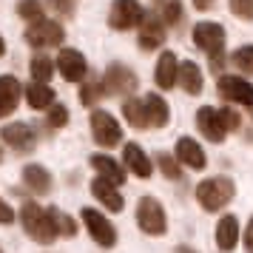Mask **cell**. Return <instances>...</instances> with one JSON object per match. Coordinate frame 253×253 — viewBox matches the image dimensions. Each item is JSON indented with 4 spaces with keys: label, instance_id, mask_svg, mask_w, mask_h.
I'll use <instances>...</instances> for the list:
<instances>
[{
    "label": "cell",
    "instance_id": "6da1fadb",
    "mask_svg": "<svg viewBox=\"0 0 253 253\" xmlns=\"http://www.w3.org/2000/svg\"><path fill=\"white\" fill-rule=\"evenodd\" d=\"M20 225L37 245H51L57 239V228L51 222V213L46 208H40L37 202H23L20 205Z\"/></svg>",
    "mask_w": 253,
    "mask_h": 253
},
{
    "label": "cell",
    "instance_id": "7a4b0ae2",
    "mask_svg": "<svg viewBox=\"0 0 253 253\" xmlns=\"http://www.w3.org/2000/svg\"><path fill=\"white\" fill-rule=\"evenodd\" d=\"M194 194H196V202H199L202 211L216 213V211H222L236 196V185L230 182L228 176H208V179H202V182L196 185Z\"/></svg>",
    "mask_w": 253,
    "mask_h": 253
},
{
    "label": "cell",
    "instance_id": "3957f363",
    "mask_svg": "<svg viewBox=\"0 0 253 253\" xmlns=\"http://www.w3.org/2000/svg\"><path fill=\"white\" fill-rule=\"evenodd\" d=\"M137 225L142 233L148 236H162L168 230V216H165V208L160 199L154 196H142L137 202Z\"/></svg>",
    "mask_w": 253,
    "mask_h": 253
},
{
    "label": "cell",
    "instance_id": "277c9868",
    "mask_svg": "<svg viewBox=\"0 0 253 253\" xmlns=\"http://www.w3.org/2000/svg\"><path fill=\"white\" fill-rule=\"evenodd\" d=\"M194 43L196 48H202L211 63H213V69L222 66V48H225V29L219 23H196L194 26Z\"/></svg>",
    "mask_w": 253,
    "mask_h": 253
},
{
    "label": "cell",
    "instance_id": "5b68a950",
    "mask_svg": "<svg viewBox=\"0 0 253 253\" xmlns=\"http://www.w3.org/2000/svg\"><path fill=\"white\" fill-rule=\"evenodd\" d=\"M88 126H91L94 142L103 145V148H117V145L123 142V128H120V123H117V117L108 114V111H103V108H94L91 111Z\"/></svg>",
    "mask_w": 253,
    "mask_h": 253
},
{
    "label": "cell",
    "instance_id": "8992f818",
    "mask_svg": "<svg viewBox=\"0 0 253 253\" xmlns=\"http://www.w3.org/2000/svg\"><path fill=\"white\" fill-rule=\"evenodd\" d=\"M63 37H66L63 26L57 20H46V17L29 23V29H26V43L32 48H54L63 43Z\"/></svg>",
    "mask_w": 253,
    "mask_h": 253
},
{
    "label": "cell",
    "instance_id": "52a82bcc",
    "mask_svg": "<svg viewBox=\"0 0 253 253\" xmlns=\"http://www.w3.org/2000/svg\"><path fill=\"white\" fill-rule=\"evenodd\" d=\"M80 219H83V225H85V230H88V236H91L100 248H114L117 245L114 225H111L100 211H94V208H83Z\"/></svg>",
    "mask_w": 253,
    "mask_h": 253
},
{
    "label": "cell",
    "instance_id": "ba28073f",
    "mask_svg": "<svg viewBox=\"0 0 253 253\" xmlns=\"http://www.w3.org/2000/svg\"><path fill=\"white\" fill-rule=\"evenodd\" d=\"M103 85H105V94H134L139 88V77L134 71L123 66V63H111L108 71H105L103 77Z\"/></svg>",
    "mask_w": 253,
    "mask_h": 253
},
{
    "label": "cell",
    "instance_id": "9c48e42d",
    "mask_svg": "<svg viewBox=\"0 0 253 253\" xmlns=\"http://www.w3.org/2000/svg\"><path fill=\"white\" fill-rule=\"evenodd\" d=\"M142 14L145 12H142L139 0H114L111 3V12H108V26L117 29V32H128V29L139 26Z\"/></svg>",
    "mask_w": 253,
    "mask_h": 253
},
{
    "label": "cell",
    "instance_id": "30bf717a",
    "mask_svg": "<svg viewBox=\"0 0 253 253\" xmlns=\"http://www.w3.org/2000/svg\"><path fill=\"white\" fill-rule=\"evenodd\" d=\"M54 69L63 74L66 83H83L85 77H88V63H85V57H83L77 48H63V51L57 54Z\"/></svg>",
    "mask_w": 253,
    "mask_h": 253
},
{
    "label": "cell",
    "instance_id": "8fae6325",
    "mask_svg": "<svg viewBox=\"0 0 253 253\" xmlns=\"http://www.w3.org/2000/svg\"><path fill=\"white\" fill-rule=\"evenodd\" d=\"M216 91L222 100H228V103H239V105H248L253 108V85L248 80H242V77H219L216 83Z\"/></svg>",
    "mask_w": 253,
    "mask_h": 253
},
{
    "label": "cell",
    "instance_id": "7c38bea8",
    "mask_svg": "<svg viewBox=\"0 0 253 253\" xmlns=\"http://www.w3.org/2000/svg\"><path fill=\"white\" fill-rule=\"evenodd\" d=\"M0 137H3V142L12 151H17V154H29L37 145L35 131L26 126V123H9V126H3V134Z\"/></svg>",
    "mask_w": 253,
    "mask_h": 253
},
{
    "label": "cell",
    "instance_id": "4fadbf2b",
    "mask_svg": "<svg viewBox=\"0 0 253 253\" xmlns=\"http://www.w3.org/2000/svg\"><path fill=\"white\" fill-rule=\"evenodd\" d=\"M196 128H199V134L208 139V142H225V126H222V120H219V108H211V105H202L199 111H196Z\"/></svg>",
    "mask_w": 253,
    "mask_h": 253
},
{
    "label": "cell",
    "instance_id": "5bb4252c",
    "mask_svg": "<svg viewBox=\"0 0 253 253\" xmlns=\"http://www.w3.org/2000/svg\"><path fill=\"white\" fill-rule=\"evenodd\" d=\"M173 157L176 162L182 165V168H191V171H202L208 162H205V151L202 145L196 142L194 137H179L176 139V151H173Z\"/></svg>",
    "mask_w": 253,
    "mask_h": 253
},
{
    "label": "cell",
    "instance_id": "9a60e30c",
    "mask_svg": "<svg viewBox=\"0 0 253 253\" xmlns=\"http://www.w3.org/2000/svg\"><path fill=\"white\" fill-rule=\"evenodd\" d=\"M137 43L142 51H154V48H160L165 43V26L157 14H142V20H139V37Z\"/></svg>",
    "mask_w": 253,
    "mask_h": 253
},
{
    "label": "cell",
    "instance_id": "2e32d148",
    "mask_svg": "<svg viewBox=\"0 0 253 253\" xmlns=\"http://www.w3.org/2000/svg\"><path fill=\"white\" fill-rule=\"evenodd\" d=\"M239 236H242L239 219L233 216V213H225L216 225V248L222 253H233V248L239 245Z\"/></svg>",
    "mask_w": 253,
    "mask_h": 253
},
{
    "label": "cell",
    "instance_id": "e0dca14e",
    "mask_svg": "<svg viewBox=\"0 0 253 253\" xmlns=\"http://www.w3.org/2000/svg\"><path fill=\"white\" fill-rule=\"evenodd\" d=\"M88 162H91V168L97 171V176H100V179L117 185V188H120V185H126V168H123L117 160L105 157V154H94Z\"/></svg>",
    "mask_w": 253,
    "mask_h": 253
},
{
    "label": "cell",
    "instance_id": "ac0fdd59",
    "mask_svg": "<svg viewBox=\"0 0 253 253\" xmlns=\"http://www.w3.org/2000/svg\"><path fill=\"white\" fill-rule=\"evenodd\" d=\"M20 97H23V85L17 83V77L3 74V77H0V120L9 117L14 108H17Z\"/></svg>",
    "mask_w": 253,
    "mask_h": 253
},
{
    "label": "cell",
    "instance_id": "d6986e66",
    "mask_svg": "<svg viewBox=\"0 0 253 253\" xmlns=\"http://www.w3.org/2000/svg\"><path fill=\"white\" fill-rule=\"evenodd\" d=\"M176 77H179V63L173 57V51H162L160 60H157V69H154V83L162 91H168L176 85Z\"/></svg>",
    "mask_w": 253,
    "mask_h": 253
},
{
    "label": "cell",
    "instance_id": "ffe728a7",
    "mask_svg": "<svg viewBox=\"0 0 253 253\" xmlns=\"http://www.w3.org/2000/svg\"><path fill=\"white\" fill-rule=\"evenodd\" d=\"M123 162H126L128 171L142 176V179H148L151 173H154V162L148 160V154L139 148L137 142H128L126 148H123Z\"/></svg>",
    "mask_w": 253,
    "mask_h": 253
},
{
    "label": "cell",
    "instance_id": "44dd1931",
    "mask_svg": "<svg viewBox=\"0 0 253 253\" xmlns=\"http://www.w3.org/2000/svg\"><path fill=\"white\" fill-rule=\"evenodd\" d=\"M91 194H94V199H97L100 205L108 208V211H114V213H120L123 205H126V199H123V194H120V188L111 185V182H105V179H100V176L91 182Z\"/></svg>",
    "mask_w": 253,
    "mask_h": 253
},
{
    "label": "cell",
    "instance_id": "7402d4cb",
    "mask_svg": "<svg viewBox=\"0 0 253 253\" xmlns=\"http://www.w3.org/2000/svg\"><path fill=\"white\" fill-rule=\"evenodd\" d=\"M142 105H145V117H148V126H154V128H165L168 123H171V105L165 103L160 94H145Z\"/></svg>",
    "mask_w": 253,
    "mask_h": 253
},
{
    "label": "cell",
    "instance_id": "603a6c76",
    "mask_svg": "<svg viewBox=\"0 0 253 253\" xmlns=\"http://www.w3.org/2000/svg\"><path fill=\"white\" fill-rule=\"evenodd\" d=\"M176 83L182 85V91L188 97H196V94H202V85H205V77H202V69L196 66L194 60H185L182 66H179V77Z\"/></svg>",
    "mask_w": 253,
    "mask_h": 253
},
{
    "label": "cell",
    "instance_id": "cb8c5ba5",
    "mask_svg": "<svg viewBox=\"0 0 253 253\" xmlns=\"http://www.w3.org/2000/svg\"><path fill=\"white\" fill-rule=\"evenodd\" d=\"M23 185L32 191V194L43 196V194L51 191V173H48L43 165L32 162V165H26V168H23Z\"/></svg>",
    "mask_w": 253,
    "mask_h": 253
},
{
    "label": "cell",
    "instance_id": "d4e9b609",
    "mask_svg": "<svg viewBox=\"0 0 253 253\" xmlns=\"http://www.w3.org/2000/svg\"><path fill=\"white\" fill-rule=\"evenodd\" d=\"M26 103L35 111H43L54 103V88L48 83H32V85H26Z\"/></svg>",
    "mask_w": 253,
    "mask_h": 253
},
{
    "label": "cell",
    "instance_id": "484cf974",
    "mask_svg": "<svg viewBox=\"0 0 253 253\" xmlns=\"http://www.w3.org/2000/svg\"><path fill=\"white\" fill-rule=\"evenodd\" d=\"M154 14L165 26L182 23V0H154Z\"/></svg>",
    "mask_w": 253,
    "mask_h": 253
},
{
    "label": "cell",
    "instance_id": "4316f807",
    "mask_svg": "<svg viewBox=\"0 0 253 253\" xmlns=\"http://www.w3.org/2000/svg\"><path fill=\"white\" fill-rule=\"evenodd\" d=\"M123 117L128 120V126L148 128V117H145V105H142V100H126V103H123Z\"/></svg>",
    "mask_w": 253,
    "mask_h": 253
},
{
    "label": "cell",
    "instance_id": "83f0119b",
    "mask_svg": "<svg viewBox=\"0 0 253 253\" xmlns=\"http://www.w3.org/2000/svg\"><path fill=\"white\" fill-rule=\"evenodd\" d=\"M29 71H32L35 83H51V77H54V63H51L46 54H37V57L29 63Z\"/></svg>",
    "mask_w": 253,
    "mask_h": 253
},
{
    "label": "cell",
    "instance_id": "f1b7e54d",
    "mask_svg": "<svg viewBox=\"0 0 253 253\" xmlns=\"http://www.w3.org/2000/svg\"><path fill=\"white\" fill-rule=\"evenodd\" d=\"M17 14L29 20V23H35V20H43L46 17V3H40V0H20L17 3Z\"/></svg>",
    "mask_w": 253,
    "mask_h": 253
},
{
    "label": "cell",
    "instance_id": "f546056e",
    "mask_svg": "<svg viewBox=\"0 0 253 253\" xmlns=\"http://www.w3.org/2000/svg\"><path fill=\"white\" fill-rule=\"evenodd\" d=\"M105 97V85L103 80H85L80 88V103L83 105H94L97 100H103Z\"/></svg>",
    "mask_w": 253,
    "mask_h": 253
},
{
    "label": "cell",
    "instance_id": "4dcf8cb0",
    "mask_svg": "<svg viewBox=\"0 0 253 253\" xmlns=\"http://www.w3.org/2000/svg\"><path fill=\"white\" fill-rule=\"evenodd\" d=\"M48 213H51V222H54V228H57V236H74L77 233V225H74V219L69 213H63L57 208H48Z\"/></svg>",
    "mask_w": 253,
    "mask_h": 253
},
{
    "label": "cell",
    "instance_id": "1f68e13d",
    "mask_svg": "<svg viewBox=\"0 0 253 253\" xmlns=\"http://www.w3.org/2000/svg\"><path fill=\"white\" fill-rule=\"evenodd\" d=\"M157 162H160V168H162V173L168 176V179H182V165L176 162V157H171V154H160L157 157Z\"/></svg>",
    "mask_w": 253,
    "mask_h": 253
},
{
    "label": "cell",
    "instance_id": "d6a6232c",
    "mask_svg": "<svg viewBox=\"0 0 253 253\" xmlns=\"http://www.w3.org/2000/svg\"><path fill=\"white\" fill-rule=\"evenodd\" d=\"M233 66L239 71H245V74H253V46H242L233 51Z\"/></svg>",
    "mask_w": 253,
    "mask_h": 253
},
{
    "label": "cell",
    "instance_id": "836d02e7",
    "mask_svg": "<svg viewBox=\"0 0 253 253\" xmlns=\"http://www.w3.org/2000/svg\"><path fill=\"white\" fill-rule=\"evenodd\" d=\"M46 111H48V114H46V126L48 128H63L66 123H69V111H66V105L51 103Z\"/></svg>",
    "mask_w": 253,
    "mask_h": 253
},
{
    "label": "cell",
    "instance_id": "e575fe53",
    "mask_svg": "<svg viewBox=\"0 0 253 253\" xmlns=\"http://www.w3.org/2000/svg\"><path fill=\"white\" fill-rule=\"evenodd\" d=\"M228 9L239 20H253V0H228Z\"/></svg>",
    "mask_w": 253,
    "mask_h": 253
},
{
    "label": "cell",
    "instance_id": "d590c367",
    "mask_svg": "<svg viewBox=\"0 0 253 253\" xmlns=\"http://www.w3.org/2000/svg\"><path fill=\"white\" fill-rule=\"evenodd\" d=\"M219 120H222V126L225 131H236L242 126V117L233 111V108H219Z\"/></svg>",
    "mask_w": 253,
    "mask_h": 253
},
{
    "label": "cell",
    "instance_id": "8d00e7d4",
    "mask_svg": "<svg viewBox=\"0 0 253 253\" xmlns=\"http://www.w3.org/2000/svg\"><path fill=\"white\" fill-rule=\"evenodd\" d=\"M48 9H54V12H60L63 17H71L74 14V6H69V0H46Z\"/></svg>",
    "mask_w": 253,
    "mask_h": 253
},
{
    "label": "cell",
    "instance_id": "74e56055",
    "mask_svg": "<svg viewBox=\"0 0 253 253\" xmlns=\"http://www.w3.org/2000/svg\"><path fill=\"white\" fill-rule=\"evenodd\" d=\"M14 222V208L0 196V225H12Z\"/></svg>",
    "mask_w": 253,
    "mask_h": 253
},
{
    "label": "cell",
    "instance_id": "f35d334b",
    "mask_svg": "<svg viewBox=\"0 0 253 253\" xmlns=\"http://www.w3.org/2000/svg\"><path fill=\"white\" fill-rule=\"evenodd\" d=\"M245 251L253 253V216H251V222H248V228H245Z\"/></svg>",
    "mask_w": 253,
    "mask_h": 253
},
{
    "label": "cell",
    "instance_id": "ab89813d",
    "mask_svg": "<svg viewBox=\"0 0 253 253\" xmlns=\"http://www.w3.org/2000/svg\"><path fill=\"white\" fill-rule=\"evenodd\" d=\"M211 6H213V0H194V9H199V12H205Z\"/></svg>",
    "mask_w": 253,
    "mask_h": 253
},
{
    "label": "cell",
    "instance_id": "60d3db41",
    "mask_svg": "<svg viewBox=\"0 0 253 253\" xmlns=\"http://www.w3.org/2000/svg\"><path fill=\"white\" fill-rule=\"evenodd\" d=\"M3 54H6V40L0 37V57H3Z\"/></svg>",
    "mask_w": 253,
    "mask_h": 253
},
{
    "label": "cell",
    "instance_id": "b9f144b4",
    "mask_svg": "<svg viewBox=\"0 0 253 253\" xmlns=\"http://www.w3.org/2000/svg\"><path fill=\"white\" fill-rule=\"evenodd\" d=\"M179 253H194V251H179Z\"/></svg>",
    "mask_w": 253,
    "mask_h": 253
},
{
    "label": "cell",
    "instance_id": "7bdbcfd3",
    "mask_svg": "<svg viewBox=\"0 0 253 253\" xmlns=\"http://www.w3.org/2000/svg\"><path fill=\"white\" fill-rule=\"evenodd\" d=\"M0 160H3V151H0Z\"/></svg>",
    "mask_w": 253,
    "mask_h": 253
}]
</instances>
